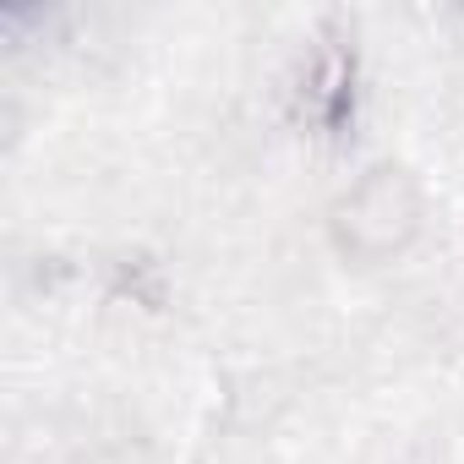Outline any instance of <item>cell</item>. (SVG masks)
<instances>
[{
	"instance_id": "cell-1",
	"label": "cell",
	"mask_w": 464,
	"mask_h": 464,
	"mask_svg": "<svg viewBox=\"0 0 464 464\" xmlns=\"http://www.w3.org/2000/svg\"><path fill=\"white\" fill-rule=\"evenodd\" d=\"M420 229V191L399 164H377L334 213V236L350 257L361 263H382L393 252H404Z\"/></svg>"
},
{
	"instance_id": "cell-2",
	"label": "cell",
	"mask_w": 464,
	"mask_h": 464,
	"mask_svg": "<svg viewBox=\"0 0 464 464\" xmlns=\"http://www.w3.org/2000/svg\"><path fill=\"white\" fill-rule=\"evenodd\" d=\"M306 88H312V115L323 126H339L344 110H350V55L344 50H323Z\"/></svg>"
}]
</instances>
